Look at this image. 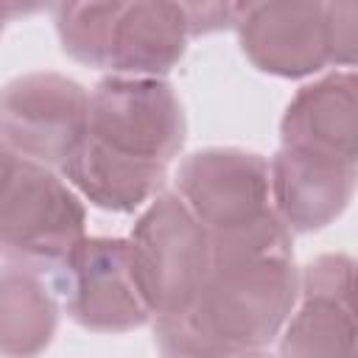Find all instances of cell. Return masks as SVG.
Instances as JSON below:
<instances>
[{"label": "cell", "mask_w": 358, "mask_h": 358, "mask_svg": "<svg viewBox=\"0 0 358 358\" xmlns=\"http://www.w3.org/2000/svg\"><path fill=\"white\" fill-rule=\"evenodd\" d=\"M268 187L271 207L291 232H316L347 210L355 190V159L282 143L268 162Z\"/></svg>", "instance_id": "obj_10"}, {"label": "cell", "mask_w": 358, "mask_h": 358, "mask_svg": "<svg viewBox=\"0 0 358 358\" xmlns=\"http://www.w3.org/2000/svg\"><path fill=\"white\" fill-rule=\"evenodd\" d=\"M358 45V3L330 0V64L352 67Z\"/></svg>", "instance_id": "obj_14"}, {"label": "cell", "mask_w": 358, "mask_h": 358, "mask_svg": "<svg viewBox=\"0 0 358 358\" xmlns=\"http://www.w3.org/2000/svg\"><path fill=\"white\" fill-rule=\"evenodd\" d=\"M168 3L179 8L190 36H207L229 25L232 0H168Z\"/></svg>", "instance_id": "obj_15"}, {"label": "cell", "mask_w": 358, "mask_h": 358, "mask_svg": "<svg viewBox=\"0 0 358 358\" xmlns=\"http://www.w3.org/2000/svg\"><path fill=\"white\" fill-rule=\"evenodd\" d=\"M176 193L210 235L271 213L268 159L243 148L193 151L176 171Z\"/></svg>", "instance_id": "obj_9"}, {"label": "cell", "mask_w": 358, "mask_h": 358, "mask_svg": "<svg viewBox=\"0 0 358 358\" xmlns=\"http://www.w3.org/2000/svg\"><path fill=\"white\" fill-rule=\"evenodd\" d=\"M280 134L285 145H305L355 159L358 137V81L355 73L336 70L305 84L288 103Z\"/></svg>", "instance_id": "obj_11"}, {"label": "cell", "mask_w": 358, "mask_h": 358, "mask_svg": "<svg viewBox=\"0 0 358 358\" xmlns=\"http://www.w3.org/2000/svg\"><path fill=\"white\" fill-rule=\"evenodd\" d=\"M6 22H8V20H6L3 14H0V34H3V28H6Z\"/></svg>", "instance_id": "obj_18"}, {"label": "cell", "mask_w": 358, "mask_h": 358, "mask_svg": "<svg viewBox=\"0 0 358 358\" xmlns=\"http://www.w3.org/2000/svg\"><path fill=\"white\" fill-rule=\"evenodd\" d=\"M20 159H22V157H17V154H14V151L0 140V193H3V187L8 185V179L14 176V171H17Z\"/></svg>", "instance_id": "obj_17"}, {"label": "cell", "mask_w": 358, "mask_h": 358, "mask_svg": "<svg viewBox=\"0 0 358 358\" xmlns=\"http://www.w3.org/2000/svg\"><path fill=\"white\" fill-rule=\"evenodd\" d=\"M84 199L50 165L20 159L0 193V255L17 266L53 268L87 232Z\"/></svg>", "instance_id": "obj_5"}, {"label": "cell", "mask_w": 358, "mask_h": 358, "mask_svg": "<svg viewBox=\"0 0 358 358\" xmlns=\"http://www.w3.org/2000/svg\"><path fill=\"white\" fill-rule=\"evenodd\" d=\"M185 131L182 101L162 76H106L90 92L84 134L59 173L92 207L134 213L165 190Z\"/></svg>", "instance_id": "obj_1"}, {"label": "cell", "mask_w": 358, "mask_h": 358, "mask_svg": "<svg viewBox=\"0 0 358 358\" xmlns=\"http://www.w3.org/2000/svg\"><path fill=\"white\" fill-rule=\"evenodd\" d=\"M53 8L62 50L112 76H165L190 39L168 0H56Z\"/></svg>", "instance_id": "obj_3"}, {"label": "cell", "mask_w": 358, "mask_h": 358, "mask_svg": "<svg viewBox=\"0 0 358 358\" xmlns=\"http://www.w3.org/2000/svg\"><path fill=\"white\" fill-rule=\"evenodd\" d=\"M56 0H0V14L6 20H20V17H34L45 8H50Z\"/></svg>", "instance_id": "obj_16"}, {"label": "cell", "mask_w": 358, "mask_h": 358, "mask_svg": "<svg viewBox=\"0 0 358 358\" xmlns=\"http://www.w3.org/2000/svg\"><path fill=\"white\" fill-rule=\"evenodd\" d=\"M229 25L260 73L305 78L330 64V0H232Z\"/></svg>", "instance_id": "obj_8"}, {"label": "cell", "mask_w": 358, "mask_h": 358, "mask_svg": "<svg viewBox=\"0 0 358 358\" xmlns=\"http://www.w3.org/2000/svg\"><path fill=\"white\" fill-rule=\"evenodd\" d=\"M126 241L131 271L151 319L182 313L213 268V246L204 224L176 190H159Z\"/></svg>", "instance_id": "obj_4"}, {"label": "cell", "mask_w": 358, "mask_h": 358, "mask_svg": "<svg viewBox=\"0 0 358 358\" xmlns=\"http://www.w3.org/2000/svg\"><path fill=\"white\" fill-rule=\"evenodd\" d=\"M59 305L34 268H0V355H36L56 333Z\"/></svg>", "instance_id": "obj_12"}, {"label": "cell", "mask_w": 358, "mask_h": 358, "mask_svg": "<svg viewBox=\"0 0 358 358\" xmlns=\"http://www.w3.org/2000/svg\"><path fill=\"white\" fill-rule=\"evenodd\" d=\"M288 322L280 333L282 355H341L355 344V308L352 299L333 294L296 296Z\"/></svg>", "instance_id": "obj_13"}, {"label": "cell", "mask_w": 358, "mask_h": 358, "mask_svg": "<svg viewBox=\"0 0 358 358\" xmlns=\"http://www.w3.org/2000/svg\"><path fill=\"white\" fill-rule=\"evenodd\" d=\"M299 296L294 255L213 257L196 299L176 316L154 319L165 355H252L280 338Z\"/></svg>", "instance_id": "obj_2"}, {"label": "cell", "mask_w": 358, "mask_h": 358, "mask_svg": "<svg viewBox=\"0 0 358 358\" xmlns=\"http://www.w3.org/2000/svg\"><path fill=\"white\" fill-rule=\"evenodd\" d=\"M67 316L92 333H126L151 322L131 271L129 241L81 238L53 268Z\"/></svg>", "instance_id": "obj_6"}, {"label": "cell", "mask_w": 358, "mask_h": 358, "mask_svg": "<svg viewBox=\"0 0 358 358\" xmlns=\"http://www.w3.org/2000/svg\"><path fill=\"white\" fill-rule=\"evenodd\" d=\"M90 92L62 73H28L0 90V140L22 159L59 168L84 134Z\"/></svg>", "instance_id": "obj_7"}]
</instances>
